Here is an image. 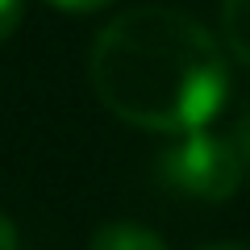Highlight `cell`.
<instances>
[{
  "instance_id": "obj_9",
  "label": "cell",
  "mask_w": 250,
  "mask_h": 250,
  "mask_svg": "<svg viewBox=\"0 0 250 250\" xmlns=\"http://www.w3.org/2000/svg\"><path fill=\"white\" fill-rule=\"evenodd\" d=\"M208 250H250V246H238V242H229V246H208Z\"/></svg>"
},
{
  "instance_id": "obj_5",
  "label": "cell",
  "mask_w": 250,
  "mask_h": 250,
  "mask_svg": "<svg viewBox=\"0 0 250 250\" xmlns=\"http://www.w3.org/2000/svg\"><path fill=\"white\" fill-rule=\"evenodd\" d=\"M229 146H233V154H238V171H242V179L250 184V113L238 121V129L229 134Z\"/></svg>"
},
{
  "instance_id": "obj_2",
  "label": "cell",
  "mask_w": 250,
  "mask_h": 250,
  "mask_svg": "<svg viewBox=\"0 0 250 250\" xmlns=\"http://www.w3.org/2000/svg\"><path fill=\"white\" fill-rule=\"evenodd\" d=\"M159 175L167 188L184 192L192 200H229L242 184L238 154H233L229 138L217 134H179V142L159 159Z\"/></svg>"
},
{
  "instance_id": "obj_4",
  "label": "cell",
  "mask_w": 250,
  "mask_h": 250,
  "mask_svg": "<svg viewBox=\"0 0 250 250\" xmlns=\"http://www.w3.org/2000/svg\"><path fill=\"white\" fill-rule=\"evenodd\" d=\"M221 34L233 59L250 67V0H221Z\"/></svg>"
},
{
  "instance_id": "obj_3",
  "label": "cell",
  "mask_w": 250,
  "mask_h": 250,
  "mask_svg": "<svg viewBox=\"0 0 250 250\" xmlns=\"http://www.w3.org/2000/svg\"><path fill=\"white\" fill-rule=\"evenodd\" d=\"M88 250H167V242L138 221H108L92 233Z\"/></svg>"
},
{
  "instance_id": "obj_6",
  "label": "cell",
  "mask_w": 250,
  "mask_h": 250,
  "mask_svg": "<svg viewBox=\"0 0 250 250\" xmlns=\"http://www.w3.org/2000/svg\"><path fill=\"white\" fill-rule=\"evenodd\" d=\"M21 21V0H0V42H9Z\"/></svg>"
},
{
  "instance_id": "obj_8",
  "label": "cell",
  "mask_w": 250,
  "mask_h": 250,
  "mask_svg": "<svg viewBox=\"0 0 250 250\" xmlns=\"http://www.w3.org/2000/svg\"><path fill=\"white\" fill-rule=\"evenodd\" d=\"M0 250H17V229L4 213H0Z\"/></svg>"
},
{
  "instance_id": "obj_1",
  "label": "cell",
  "mask_w": 250,
  "mask_h": 250,
  "mask_svg": "<svg viewBox=\"0 0 250 250\" xmlns=\"http://www.w3.org/2000/svg\"><path fill=\"white\" fill-rule=\"evenodd\" d=\"M92 88L125 125L196 134L217 117L229 88L217 38L171 4H138L92 42Z\"/></svg>"
},
{
  "instance_id": "obj_7",
  "label": "cell",
  "mask_w": 250,
  "mask_h": 250,
  "mask_svg": "<svg viewBox=\"0 0 250 250\" xmlns=\"http://www.w3.org/2000/svg\"><path fill=\"white\" fill-rule=\"evenodd\" d=\"M54 9H67V13H96V9H104L108 0H50Z\"/></svg>"
}]
</instances>
